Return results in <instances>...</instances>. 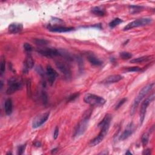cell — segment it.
I'll list each match as a JSON object with an SVG mask.
<instances>
[{
    "instance_id": "74e56055",
    "label": "cell",
    "mask_w": 155,
    "mask_h": 155,
    "mask_svg": "<svg viewBox=\"0 0 155 155\" xmlns=\"http://www.w3.org/2000/svg\"><path fill=\"white\" fill-rule=\"evenodd\" d=\"M57 148H54V149H53L52 150V153H55V152H57Z\"/></svg>"
},
{
    "instance_id": "2e32d148",
    "label": "cell",
    "mask_w": 155,
    "mask_h": 155,
    "mask_svg": "<svg viewBox=\"0 0 155 155\" xmlns=\"http://www.w3.org/2000/svg\"><path fill=\"white\" fill-rule=\"evenodd\" d=\"M123 78V76L120 75H110L105 78L103 81L102 83L104 84H112V83H116L119 82Z\"/></svg>"
},
{
    "instance_id": "e0dca14e",
    "label": "cell",
    "mask_w": 155,
    "mask_h": 155,
    "mask_svg": "<svg viewBox=\"0 0 155 155\" xmlns=\"http://www.w3.org/2000/svg\"><path fill=\"white\" fill-rule=\"evenodd\" d=\"M87 59L90 63L93 66H100L102 64V62L93 53H89L87 55Z\"/></svg>"
},
{
    "instance_id": "4fadbf2b",
    "label": "cell",
    "mask_w": 155,
    "mask_h": 155,
    "mask_svg": "<svg viewBox=\"0 0 155 155\" xmlns=\"http://www.w3.org/2000/svg\"><path fill=\"white\" fill-rule=\"evenodd\" d=\"M34 66V61L30 55H28L24 61L23 72L24 73H27L29 70Z\"/></svg>"
},
{
    "instance_id": "f35d334b",
    "label": "cell",
    "mask_w": 155,
    "mask_h": 155,
    "mask_svg": "<svg viewBox=\"0 0 155 155\" xmlns=\"http://www.w3.org/2000/svg\"><path fill=\"white\" fill-rule=\"evenodd\" d=\"M0 84H1V86H0V87H1V89H2V88H3V83L2 81H1V83H0Z\"/></svg>"
},
{
    "instance_id": "f1b7e54d",
    "label": "cell",
    "mask_w": 155,
    "mask_h": 155,
    "mask_svg": "<svg viewBox=\"0 0 155 155\" xmlns=\"http://www.w3.org/2000/svg\"><path fill=\"white\" fill-rule=\"evenodd\" d=\"M26 144H23V145H20L19 147H18V154H23L24 152V151H25V149H26Z\"/></svg>"
},
{
    "instance_id": "5bb4252c",
    "label": "cell",
    "mask_w": 155,
    "mask_h": 155,
    "mask_svg": "<svg viewBox=\"0 0 155 155\" xmlns=\"http://www.w3.org/2000/svg\"><path fill=\"white\" fill-rule=\"evenodd\" d=\"M8 29L10 33L16 34L21 32L23 29V26L21 23H14L10 24Z\"/></svg>"
},
{
    "instance_id": "83f0119b",
    "label": "cell",
    "mask_w": 155,
    "mask_h": 155,
    "mask_svg": "<svg viewBox=\"0 0 155 155\" xmlns=\"http://www.w3.org/2000/svg\"><path fill=\"white\" fill-rule=\"evenodd\" d=\"M23 47H24V49L25 50V51L26 52H32L33 51V47L31 46L30 44H29V43H24V45H23Z\"/></svg>"
},
{
    "instance_id": "8d00e7d4",
    "label": "cell",
    "mask_w": 155,
    "mask_h": 155,
    "mask_svg": "<svg viewBox=\"0 0 155 155\" xmlns=\"http://www.w3.org/2000/svg\"><path fill=\"white\" fill-rule=\"evenodd\" d=\"M126 154H130V155H131V154H132V153L131 152H130L129 150H128V151L126 153Z\"/></svg>"
},
{
    "instance_id": "7402d4cb",
    "label": "cell",
    "mask_w": 155,
    "mask_h": 155,
    "mask_svg": "<svg viewBox=\"0 0 155 155\" xmlns=\"http://www.w3.org/2000/svg\"><path fill=\"white\" fill-rule=\"evenodd\" d=\"M33 42L35 43L36 45L40 46H46L48 44V41L45 39H38L35 38L33 40Z\"/></svg>"
},
{
    "instance_id": "44dd1931",
    "label": "cell",
    "mask_w": 155,
    "mask_h": 155,
    "mask_svg": "<svg viewBox=\"0 0 155 155\" xmlns=\"http://www.w3.org/2000/svg\"><path fill=\"white\" fill-rule=\"evenodd\" d=\"M143 9H144V7H142V6H141V5H132L129 6L130 12L132 14L139 13V12L143 10Z\"/></svg>"
},
{
    "instance_id": "e575fe53",
    "label": "cell",
    "mask_w": 155,
    "mask_h": 155,
    "mask_svg": "<svg viewBox=\"0 0 155 155\" xmlns=\"http://www.w3.org/2000/svg\"><path fill=\"white\" fill-rule=\"evenodd\" d=\"M151 153V150L150 149H147L144 151V152L142 153L143 154H150Z\"/></svg>"
},
{
    "instance_id": "d590c367",
    "label": "cell",
    "mask_w": 155,
    "mask_h": 155,
    "mask_svg": "<svg viewBox=\"0 0 155 155\" xmlns=\"http://www.w3.org/2000/svg\"><path fill=\"white\" fill-rule=\"evenodd\" d=\"M35 145L36 146V147H41V142H35Z\"/></svg>"
},
{
    "instance_id": "4dcf8cb0",
    "label": "cell",
    "mask_w": 155,
    "mask_h": 155,
    "mask_svg": "<svg viewBox=\"0 0 155 155\" xmlns=\"http://www.w3.org/2000/svg\"><path fill=\"white\" fill-rule=\"evenodd\" d=\"M127 98H123V99H122V100H121V101H119L118 102V103H117V105H116L115 109H116V110H117L118 109H119V108L122 106V105L127 101Z\"/></svg>"
},
{
    "instance_id": "ba28073f",
    "label": "cell",
    "mask_w": 155,
    "mask_h": 155,
    "mask_svg": "<svg viewBox=\"0 0 155 155\" xmlns=\"http://www.w3.org/2000/svg\"><path fill=\"white\" fill-rule=\"evenodd\" d=\"M37 52L40 55L48 58H53L58 57V56H61L62 57V53H63V51L62 50L52 48H44L42 49H38Z\"/></svg>"
},
{
    "instance_id": "d6986e66",
    "label": "cell",
    "mask_w": 155,
    "mask_h": 155,
    "mask_svg": "<svg viewBox=\"0 0 155 155\" xmlns=\"http://www.w3.org/2000/svg\"><path fill=\"white\" fill-rule=\"evenodd\" d=\"M13 110V104H12V101L10 98L8 99L5 102L4 104V111L7 115H10L12 113Z\"/></svg>"
},
{
    "instance_id": "d4e9b609",
    "label": "cell",
    "mask_w": 155,
    "mask_h": 155,
    "mask_svg": "<svg viewBox=\"0 0 155 155\" xmlns=\"http://www.w3.org/2000/svg\"><path fill=\"white\" fill-rule=\"evenodd\" d=\"M5 70V59L2 57L1 60V65H0V75L2 76Z\"/></svg>"
},
{
    "instance_id": "ffe728a7",
    "label": "cell",
    "mask_w": 155,
    "mask_h": 155,
    "mask_svg": "<svg viewBox=\"0 0 155 155\" xmlns=\"http://www.w3.org/2000/svg\"><path fill=\"white\" fill-rule=\"evenodd\" d=\"M91 12L94 15L98 16H104L105 15V11L100 7H95L92 8Z\"/></svg>"
},
{
    "instance_id": "ac0fdd59",
    "label": "cell",
    "mask_w": 155,
    "mask_h": 155,
    "mask_svg": "<svg viewBox=\"0 0 155 155\" xmlns=\"http://www.w3.org/2000/svg\"><path fill=\"white\" fill-rule=\"evenodd\" d=\"M153 57V56H143V57H139L137 58H135L132 59L130 61V63H133V64H139V63H145L148 61H150L152 59V58Z\"/></svg>"
},
{
    "instance_id": "484cf974",
    "label": "cell",
    "mask_w": 155,
    "mask_h": 155,
    "mask_svg": "<svg viewBox=\"0 0 155 155\" xmlns=\"http://www.w3.org/2000/svg\"><path fill=\"white\" fill-rule=\"evenodd\" d=\"M119 56L122 59H128L132 57V54L127 52H122L120 53Z\"/></svg>"
},
{
    "instance_id": "603a6c76",
    "label": "cell",
    "mask_w": 155,
    "mask_h": 155,
    "mask_svg": "<svg viewBox=\"0 0 155 155\" xmlns=\"http://www.w3.org/2000/svg\"><path fill=\"white\" fill-rule=\"evenodd\" d=\"M122 23V20L121 19H120V18H116L109 23V26L111 28H114L116 26H118L119 24H121Z\"/></svg>"
},
{
    "instance_id": "9c48e42d",
    "label": "cell",
    "mask_w": 155,
    "mask_h": 155,
    "mask_svg": "<svg viewBox=\"0 0 155 155\" xmlns=\"http://www.w3.org/2000/svg\"><path fill=\"white\" fill-rule=\"evenodd\" d=\"M49 116H50V112L42 113L37 115L33 120L32 127L33 128H37L41 127L47 121Z\"/></svg>"
},
{
    "instance_id": "7a4b0ae2",
    "label": "cell",
    "mask_w": 155,
    "mask_h": 155,
    "mask_svg": "<svg viewBox=\"0 0 155 155\" xmlns=\"http://www.w3.org/2000/svg\"><path fill=\"white\" fill-rule=\"evenodd\" d=\"M154 83L148 84L145 87H144L142 88L141 90L139 92L138 96L135 98V100L133 102V104L132 105L131 115H133L135 113V111L136 109H137L140 102L142 101V100H143L144 98L148 94V92L150 91L153 89V88L154 87Z\"/></svg>"
},
{
    "instance_id": "3957f363",
    "label": "cell",
    "mask_w": 155,
    "mask_h": 155,
    "mask_svg": "<svg viewBox=\"0 0 155 155\" xmlns=\"http://www.w3.org/2000/svg\"><path fill=\"white\" fill-rule=\"evenodd\" d=\"M8 87L7 90H6V94L8 95H12L23 88V79L19 76L12 77L8 80Z\"/></svg>"
},
{
    "instance_id": "6da1fadb",
    "label": "cell",
    "mask_w": 155,
    "mask_h": 155,
    "mask_svg": "<svg viewBox=\"0 0 155 155\" xmlns=\"http://www.w3.org/2000/svg\"><path fill=\"white\" fill-rule=\"evenodd\" d=\"M111 121V115L110 114H107L105 116L103 119L98 124V127L101 128V131L98 135L94 139L91 140L90 142L91 146H96L100 144L103 141L105 136L107 135L109 130L110 128V123Z\"/></svg>"
},
{
    "instance_id": "836d02e7",
    "label": "cell",
    "mask_w": 155,
    "mask_h": 155,
    "mask_svg": "<svg viewBox=\"0 0 155 155\" xmlns=\"http://www.w3.org/2000/svg\"><path fill=\"white\" fill-rule=\"evenodd\" d=\"M58 135H59V128L58 127H56L53 133V138L55 139H57V138L58 137Z\"/></svg>"
},
{
    "instance_id": "d6a6232c",
    "label": "cell",
    "mask_w": 155,
    "mask_h": 155,
    "mask_svg": "<svg viewBox=\"0 0 155 155\" xmlns=\"http://www.w3.org/2000/svg\"><path fill=\"white\" fill-rule=\"evenodd\" d=\"M36 70L37 72H38L40 75L44 76V70H43V69L42 68V67H41L40 66H37Z\"/></svg>"
},
{
    "instance_id": "9a60e30c",
    "label": "cell",
    "mask_w": 155,
    "mask_h": 155,
    "mask_svg": "<svg viewBox=\"0 0 155 155\" xmlns=\"http://www.w3.org/2000/svg\"><path fill=\"white\" fill-rule=\"evenodd\" d=\"M48 30L52 32H58V33H64V32H69L71 31L74 30L73 27H66L62 26H50L48 27Z\"/></svg>"
},
{
    "instance_id": "4316f807",
    "label": "cell",
    "mask_w": 155,
    "mask_h": 155,
    "mask_svg": "<svg viewBox=\"0 0 155 155\" xmlns=\"http://www.w3.org/2000/svg\"><path fill=\"white\" fill-rule=\"evenodd\" d=\"M126 70L127 72H138L142 70V68L139 67H127Z\"/></svg>"
},
{
    "instance_id": "f546056e",
    "label": "cell",
    "mask_w": 155,
    "mask_h": 155,
    "mask_svg": "<svg viewBox=\"0 0 155 155\" xmlns=\"http://www.w3.org/2000/svg\"><path fill=\"white\" fill-rule=\"evenodd\" d=\"M80 94L79 92H77V93H75V94H73V95H70L69 97V99H68V101H74L75 100H76V99L77 98L79 97Z\"/></svg>"
},
{
    "instance_id": "8992f818",
    "label": "cell",
    "mask_w": 155,
    "mask_h": 155,
    "mask_svg": "<svg viewBox=\"0 0 155 155\" xmlns=\"http://www.w3.org/2000/svg\"><path fill=\"white\" fill-rule=\"evenodd\" d=\"M154 94L153 93V94H152V95L147 97L145 100L142 102L139 113V122L141 126L142 124V123H143L144 121L148 106L152 102L154 101Z\"/></svg>"
},
{
    "instance_id": "52a82bcc",
    "label": "cell",
    "mask_w": 155,
    "mask_h": 155,
    "mask_svg": "<svg viewBox=\"0 0 155 155\" xmlns=\"http://www.w3.org/2000/svg\"><path fill=\"white\" fill-rule=\"evenodd\" d=\"M152 22V19H151V18H141V19L136 20L128 23L127 26H126L124 27L123 30L126 31V30H131L133 28L144 26H146V25H148V24H150Z\"/></svg>"
},
{
    "instance_id": "8fae6325",
    "label": "cell",
    "mask_w": 155,
    "mask_h": 155,
    "mask_svg": "<svg viewBox=\"0 0 155 155\" xmlns=\"http://www.w3.org/2000/svg\"><path fill=\"white\" fill-rule=\"evenodd\" d=\"M46 74L48 77V83L52 85L55 81L56 79L58 76L57 72L53 69L50 65H47L46 67Z\"/></svg>"
},
{
    "instance_id": "1f68e13d",
    "label": "cell",
    "mask_w": 155,
    "mask_h": 155,
    "mask_svg": "<svg viewBox=\"0 0 155 155\" xmlns=\"http://www.w3.org/2000/svg\"><path fill=\"white\" fill-rule=\"evenodd\" d=\"M41 98H42L43 104L46 105L47 103V95L46 94L45 91H42Z\"/></svg>"
},
{
    "instance_id": "7c38bea8",
    "label": "cell",
    "mask_w": 155,
    "mask_h": 155,
    "mask_svg": "<svg viewBox=\"0 0 155 155\" xmlns=\"http://www.w3.org/2000/svg\"><path fill=\"white\" fill-rule=\"evenodd\" d=\"M135 130V125L133 124V122L130 123L127 126L124 131L122 132V133L119 136V140L124 141L127 139L134 133Z\"/></svg>"
},
{
    "instance_id": "cb8c5ba5",
    "label": "cell",
    "mask_w": 155,
    "mask_h": 155,
    "mask_svg": "<svg viewBox=\"0 0 155 155\" xmlns=\"http://www.w3.org/2000/svg\"><path fill=\"white\" fill-rule=\"evenodd\" d=\"M148 139H149V133H145L142 136L141 140L142 143L144 147L147 145L148 142Z\"/></svg>"
},
{
    "instance_id": "30bf717a",
    "label": "cell",
    "mask_w": 155,
    "mask_h": 155,
    "mask_svg": "<svg viewBox=\"0 0 155 155\" xmlns=\"http://www.w3.org/2000/svg\"><path fill=\"white\" fill-rule=\"evenodd\" d=\"M55 65L57 66V69L60 71V72H61L62 74H63L66 78L69 79L72 77V71L69 66L67 64L62 61H57L55 62Z\"/></svg>"
},
{
    "instance_id": "277c9868",
    "label": "cell",
    "mask_w": 155,
    "mask_h": 155,
    "mask_svg": "<svg viewBox=\"0 0 155 155\" xmlns=\"http://www.w3.org/2000/svg\"><path fill=\"white\" fill-rule=\"evenodd\" d=\"M91 115V112L89 113L88 111L86 112L83 117V119L80 121L76 126L75 132H74L73 136L74 137H79V136L83 135L86 131L88 127L89 120Z\"/></svg>"
},
{
    "instance_id": "5b68a950",
    "label": "cell",
    "mask_w": 155,
    "mask_h": 155,
    "mask_svg": "<svg viewBox=\"0 0 155 155\" xmlns=\"http://www.w3.org/2000/svg\"><path fill=\"white\" fill-rule=\"evenodd\" d=\"M84 101L92 106H101L106 102L102 97L91 94H86L84 97Z\"/></svg>"
}]
</instances>
